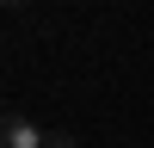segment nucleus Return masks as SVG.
I'll use <instances>...</instances> for the list:
<instances>
[{"mask_svg": "<svg viewBox=\"0 0 154 148\" xmlns=\"http://www.w3.org/2000/svg\"><path fill=\"white\" fill-rule=\"evenodd\" d=\"M0 148H49V130H37L31 117L6 111V123H0Z\"/></svg>", "mask_w": 154, "mask_h": 148, "instance_id": "1", "label": "nucleus"}, {"mask_svg": "<svg viewBox=\"0 0 154 148\" xmlns=\"http://www.w3.org/2000/svg\"><path fill=\"white\" fill-rule=\"evenodd\" d=\"M6 6H25V0H6Z\"/></svg>", "mask_w": 154, "mask_h": 148, "instance_id": "3", "label": "nucleus"}, {"mask_svg": "<svg viewBox=\"0 0 154 148\" xmlns=\"http://www.w3.org/2000/svg\"><path fill=\"white\" fill-rule=\"evenodd\" d=\"M49 148H74V142H68V136H62V130H49Z\"/></svg>", "mask_w": 154, "mask_h": 148, "instance_id": "2", "label": "nucleus"}]
</instances>
